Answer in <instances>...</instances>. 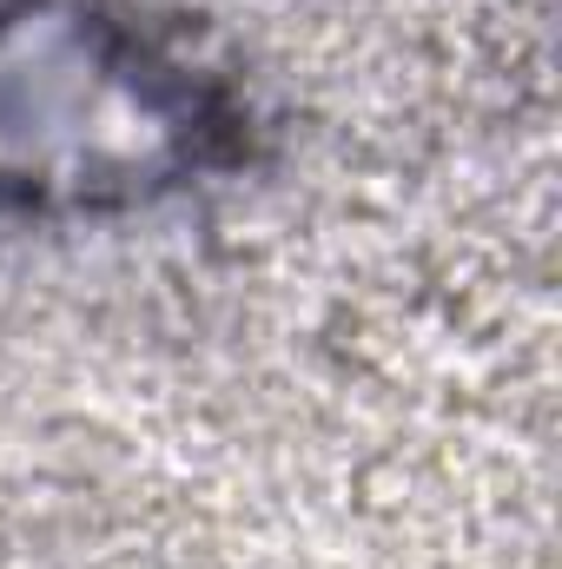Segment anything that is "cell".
<instances>
[{
  "label": "cell",
  "instance_id": "obj_1",
  "mask_svg": "<svg viewBox=\"0 0 562 569\" xmlns=\"http://www.w3.org/2000/svg\"><path fill=\"white\" fill-rule=\"evenodd\" d=\"M272 152L245 60L159 0H0V226H127Z\"/></svg>",
  "mask_w": 562,
  "mask_h": 569
}]
</instances>
